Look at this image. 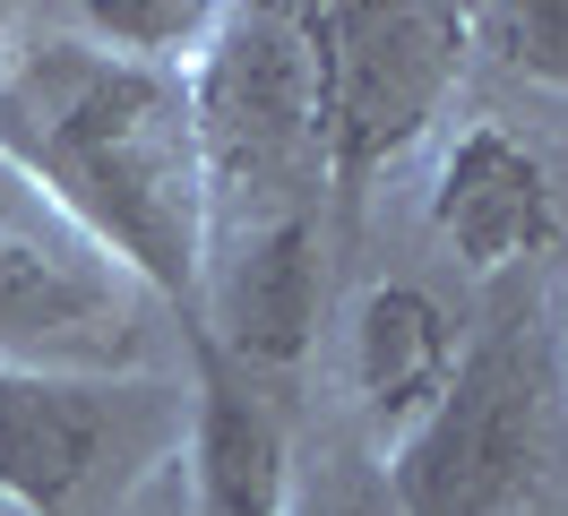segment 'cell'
Segmentation results:
<instances>
[{
    "label": "cell",
    "mask_w": 568,
    "mask_h": 516,
    "mask_svg": "<svg viewBox=\"0 0 568 516\" xmlns=\"http://www.w3.org/2000/svg\"><path fill=\"white\" fill-rule=\"evenodd\" d=\"M181 396L146 371H27L0 362V508L121 516L181 456Z\"/></svg>",
    "instance_id": "obj_5"
},
{
    "label": "cell",
    "mask_w": 568,
    "mask_h": 516,
    "mask_svg": "<svg viewBox=\"0 0 568 516\" xmlns=\"http://www.w3.org/2000/svg\"><path fill=\"white\" fill-rule=\"evenodd\" d=\"M215 9L224 0H78V9H61V27L104 43V52H121V61L190 69L199 43L215 34Z\"/></svg>",
    "instance_id": "obj_11"
},
{
    "label": "cell",
    "mask_w": 568,
    "mask_h": 516,
    "mask_svg": "<svg viewBox=\"0 0 568 516\" xmlns=\"http://www.w3.org/2000/svg\"><path fill=\"white\" fill-rule=\"evenodd\" d=\"M0 172L164 310H199L207 164L181 69L121 61L61 18L0 61Z\"/></svg>",
    "instance_id": "obj_1"
},
{
    "label": "cell",
    "mask_w": 568,
    "mask_h": 516,
    "mask_svg": "<svg viewBox=\"0 0 568 516\" xmlns=\"http://www.w3.org/2000/svg\"><path fill=\"white\" fill-rule=\"evenodd\" d=\"M465 27L483 61L542 95H568V0H491V9H465Z\"/></svg>",
    "instance_id": "obj_12"
},
{
    "label": "cell",
    "mask_w": 568,
    "mask_h": 516,
    "mask_svg": "<svg viewBox=\"0 0 568 516\" xmlns=\"http://www.w3.org/2000/svg\"><path fill=\"white\" fill-rule=\"evenodd\" d=\"M121 516H181V474H173V465H164V474L146 482V490H139V499H130V508H121Z\"/></svg>",
    "instance_id": "obj_14"
},
{
    "label": "cell",
    "mask_w": 568,
    "mask_h": 516,
    "mask_svg": "<svg viewBox=\"0 0 568 516\" xmlns=\"http://www.w3.org/2000/svg\"><path fill=\"white\" fill-rule=\"evenodd\" d=\"M320 318H327V215H284L258 233L207 241L199 310L181 327L215 336L258 378H293L320 344Z\"/></svg>",
    "instance_id": "obj_8"
},
{
    "label": "cell",
    "mask_w": 568,
    "mask_h": 516,
    "mask_svg": "<svg viewBox=\"0 0 568 516\" xmlns=\"http://www.w3.org/2000/svg\"><path fill=\"white\" fill-rule=\"evenodd\" d=\"M293 18L311 52L327 199L362 206L379 172H396L448 121L457 78L474 61V27H465V9H430V0H320Z\"/></svg>",
    "instance_id": "obj_4"
},
{
    "label": "cell",
    "mask_w": 568,
    "mask_h": 516,
    "mask_svg": "<svg viewBox=\"0 0 568 516\" xmlns=\"http://www.w3.org/2000/svg\"><path fill=\"white\" fill-rule=\"evenodd\" d=\"M190 344V413H181V516H284L302 490V439L284 413L276 378L242 371L233 353L199 327H181Z\"/></svg>",
    "instance_id": "obj_7"
},
{
    "label": "cell",
    "mask_w": 568,
    "mask_h": 516,
    "mask_svg": "<svg viewBox=\"0 0 568 516\" xmlns=\"http://www.w3.org/2000/svg\"><path fill=\"white\" fill-rule=\"evenodd\" d=\"M139 284L0 172V362L139 371Z\"/></svg>",
    "instance_id": "obj_6"
},
{
    "label": "cell",
    "mask_w": 568,
    "mask_h": 516,
    "mask_svg": "<svg viewBox=\"0 0 568 516\" xmlns=\"http://www.w3.org/2000/svg\"><path fill=\"white\" fill-rule=\"evenodd\" d=\"M551 310H560V371H568V293H560Z\"/></svg>",
    "instance_id": "obj_15"
},
{
    "label": "cell",
    "mask_w": 568,
    "mask_h": 516,
    "mask_svg": "<svg viewBox=\"0 0 568 516\" xmlns=\"http://www.w3.org/2000/svg\"><path fill=\"white\" fill-rule=\"evenodd\" d=\"M457 362H465V318L430 284L379 275L354 302V318H345V387H354V413L371 422L379 456L448 396Z\"/></svg>",
    "instance_id": "obj_10"
},
{
    "label": "cell",
    "mask_w": 568,
    "mask_h": 516,
    "mask_svg": "<svg viewBox=\"0 0 568 516\" xmlns=\"http://www.w3.org/2000/svg\"><path fill=\"white\" fill-rule=\"evenodd\" d=\"M0 516H9V508H0Z\"/></svg>",
    "instance_id": "obj_16"
},
{
    "label": "cell",
    "mask_w": 568,
    "mask_h": 516,
    "mask_svg": "<svg viewBox=\"0 0 568 516\" xmlns=\"http://www.w3.org/2000/svg\"><path fill=\"white\" fill-rule=\"evenodd\" d=\"M379 490L396 516H568V371L542 293L465 327L448 396L379 456Z\"/></svg>",
    "instance_id": "obj_2"
},
{
    "label": "cell",
    "mask_w": 568,
    "mask_h": 516,
    "mask_svg": "<svg viewBox=\"0 0 568 516\" xmlns=\"http://www.w3.org/2000/svg\"><path fill=\"white\" fill-rule=\"evenodd\" d=\"M284 516H396V508H388V490H379V465H327L320 482L293 490Z\"/></svg>",
    "instance_id": "obj_13"
},
{
    "label": "cell",
    "mask_w": 568,
    "mask_h": 516,
    "mask_svg": "<svg viewBox=\"0 0 568 516\" xmlns=\"http://www.w3.org/2000/svg\"><path fill=\"white\" fill-rule=\"evenodd\" d=\"M199 164H207V241L258 233L284 215H320V121H311V52L302 18L276 0H224L199 61L181 69Z\"/></svg>",
    "instance_id": "obj_3"
},
{
    "label": "cell",
    "mask_w": 568,
    "mask_h": 516,
    "mask_svg": "<svg viewBox=\"0 0 568 516\" xmlns=\"http://www.w3.org/2000/svg\"><path fill=\"white\" fill-rule=\"evenodd\" d=\"M430 233L474 275H517L560 250V190L508 121H465L430 172Z\"/></svg>",
    "instance_id": "obj_9"
}]
</instances>
